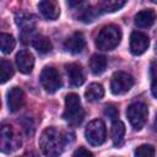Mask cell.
Returning <instances> with one entry per match:
<instances>
[{"mask_svg":"<svg viewBox=\"0 0 157 157\" xmlns=\"http://www.w3.org/2000/svg\"><path fill=\"white\" fill-rule=\"evenodd\" d=\"M104 114H105L110 120L115 121V120H118L119 112H118V109H117L113 104H107V105L104 107Z\"/></svg>","mask_w":157,"mask_h":157,"instance_id":"cell-26","label":"cell"},{"mask_svg":"<svg viewBox=\"0 0 157 157\" xmlns=\"http://www.w3.org/2000/svg\"><path fill=\"white\" fill-rule=\"evenodd\" d=\"M125 135V125L123 121L120 120H115L112 124V129H110V136H112V141L115 146H119L123 142Z\"/></svg>","mask_w":157,"mask_h":157,"instance_id":"cell-18","label":"cell"},{"mask_svg":"<svg viewBox=\"0 0 157 157\" xmlns=\"http://www.w3.org/2000/svg\"><path fill=\"white\" fill-rule=\"evenodd\" d=\"M153 130L157 131V113H156V117H155V120H153V125H152Z\"/></svg>","mask_w":157,"mask_h":157,"instance_id":"cell-30","label":"cell"},{"mask_svg":"<svg viewBox=\"0 0 157 157\" xmlns=\"http://www.w3.org/2000/svg\"><path fill=\"white\" fill-rule=\"evenodd\" d=\"M40 85L48 93H54L61 87V77L56 69L52 66H45L39 76Z\"/></svg>","mask_w":157,"mask_h":157,"instance_id":"cell-6","label":"cell"},{"mask_svg":"<svg viewBox=\"0 0 157 157\" xmlns=\"http://www.w3.org/2000/svg\"><path fill=\"white\" fill-rule=\"evenodd\" d=\"M15 22H16V25L20 28H22V31H26V29L34 28L36 20H34V16L33 15H31L28 12H25V11H21V12H17L16 13Z\"/></svg>","mask_w":157,"mask_h":157,"instance_id":"cell-17","label":"cell"},{"mask_svg":"<svg viewBox=\"0 0 157 157\" xmlns=\"http://www.w3.org/2000/svg\"><path fill=\"white\" fill-rule=\"evenodd\" d=\"M66 141V132L49 126L40 134L39 147L45 157H59L64 151Z\"/></svg>","mask_w":157,"mask_h":157,"instance_id":"cell-1","label":"cell"},{"mask_svg":"<svg viewBox=\"0 0 157 157\" xmlns=\"http://www.w3.org/2000/svg\"><path fill=\"white\" fill-rule=\"evenodd\" d=\"M98 13H99L98 10H93V9H91V7H87V9L82 10V12L80 13L78 18H80L82 22L88 23V22H92V21L96 18V16H97Z\"/></svg>","mask_w":157,"mask_h":157,"instance_id":"cell-25","label":"cell"},{"mask_svg":"<svg viewBox=\"0 0 157 157\" xmlns=\"http://www.w3.org/2000/svg\"><path fill=\"white\" fill-rule=\"evenodd\" d=\"M151 91H152V94L157 98V77L153 78V81L151 83Z\"/></svg>","mask_w":157,"mask_h":157,"instance_id":"cell-29","label":"cell"},{"mask_svg":"<svg viewBox=\"0 0 157 157\" xmlns=\"http://www.w3.org/2000/svg\"><path fill=\"white\" fill-rule=\"evenodd\" d=\"M103 96H104V88H103V86L99 85V83H96V82L94 83H91L87 87L86 92H85V97L90 102L99 101V99L103 98Z\"/></svg>","mask_w":157,"mask_h":157,"instance_id":"cell-19","label":"cell"},{"mask_svg":"<svg viewBox=\"0 0 157 157\" xmlns=\"http://www.w3.org/2000/svg\"><path fill=\"white\" fill-rule=\"evenodd\" d=\"M25 103V94L23 91L15 86L12 88H10V91L7 92V107L10 112H17Z\"/></svg>","mask_w":157,"mask_h":157,"instance_id":"cell-13","label":"cell"},{"mask_svg":"<svg viewBox=\"0 0 157 157\" xmlns=\"http://www.w3.org/2000/svg\"><path fill=\"white\" fill-rule=\"evenodd\" d=\"M15 38L9 34V33H1L0 34V48H1V52L5 53V54H9L15 48Z\"/></svg>","mask_w":157,"mask_h":157,"instance_id":"cell-22","label":"cell"},{"mask_svg":"<svg viewBox=\"0 0 157 157\" xmlns=\"http://www.w3.org/2000/svg\"><path fill=\"white\" fill-rule=\"evenodd\" d=\"M63 118L72 126H77L82 123L85 118V110L81 105L78 94L69 93L65 97V109L63 113Z\"/></svg>","mask_w":157,"mask_h":157,"instance_id":"cell-2","label":"cell"},{"mask_svg":"<svg viewBox=\"0 0 157 157\" xmlns=\"http://www.w3.org/2000/svg\"><path fill=\"white\" fill-rule=\"evenodd\" d=\"M12 76H13V67H12L11 63L5 60V59H1V61H0V78H1V83H5L6 81H9Z\"/></svg>","mask_w":157,"mask_h":157,"instance_id":"cell-23","label":"cell"},{"mask_svg":"<svg viewBox=\"0 0 157 157\" xmlns=\"http://www.w3.org/2000/svg\"><path fill=\"white\" fill-rule=\"evenodd\" d=\"M134 86V77L124 71H118L113 74L110 80V91L115 96L124 94L130 91V88Z\"/></svg>","mask_w":157,"mask_h":157,"instance_id":"cell-7","label":"cell"},{"mask_svg":"<svg viewBox=\"0 0 157 157\" xmlns=\"http://www.w3.org/2000/svg\"><path fill=\"white\" fill-rule=\"evenodd\" d=\"M32 44L37 49V52H39L40 54H47L52 50V43H50L49 38L45 36H42V34L36 36Z\"/></svg>","mask_w":157,"mask_h":157,"instance_id":"cell-20","label":"cell"},{"mask_svg":"<svg viewBox=\"0 0 157 157\" xmlns=\"http://www.w3.org/2000/svg\"><path fill=\"white\" fill-rule=\"evenodd\" d=\"M156 48H157V39H156Z\"/></svg>","mask_w":157,"mask_h":157,"instance_id":"cell-31","label":"cell"},{"mask_svg":"<svg viewBox=\"0 0 157 157\" xmlns=\"http://www.w3.org/2000/svg\"><path fill=\"white\" fill-rule=\"evenodd\" d=\"M38 10L40 15L50 21H54L59 17L60 15V7L59 4L54 0H43L38 4Z\"/></svg>","mask_w":157,"mask_h":157,"instance_id":"cell-10","label":"cell"},{"mask_svg":"<svg viewBox=\"0 0 157 157\" xmlns=\"http://www.w3.org/2000/svg\"><path fill=\"white\" fill-rule=\"evenodd\" d=\"M72 157H93V155L91 151L86 150L85 147H78L77 150H75Z\"/></svg>","mask_w":157,"mask_h":157,"instance_id":"cell-27","label":"cell"},{"mask_svg":"<svg viewBox=\"0 0 157 157\" xmlns=\"http://www.w3.org/2000/svg\"><path fill=\"white\" fill-rule=\"evenodd\" d=\"M125 4L124 0H104L99 4V9L102 12H114L120 10Z\"/></svg>","mask_w":157,"mask_h":157,"instance_id":"cell-21","label":"cell"},{"mask_svg":"<svg viewBox=\"0 0 157 157\" xmlns=\"http://www.w3.org/2000/svg\"><path fill=\"white\" fill-rule=\"evenodd\" d=\"M147 115H148L147 105L141 102H135V103L130 104L126 109L128 120L135 130L142 129V126L147 121Z\"/></svg>","mask_w":157,"mask_h":157,"instance_id":"cell-4","label":"cell"},{"mask_svg":"<svg viewBox=\"0 0 157 157\" xmlns=\"http://www.w3.org/2000/svg\"><path fill=\"white\" fill-rule=\"evenodd\" d=\"M156 21V13L151 9L141 10L135 15V25L140 28L151 27Z\"/></svg>","mask_w":157,"mask_h":157,"instance_id":"cell-14","label":"cell"},{"mask_svg":"<svg viewBox=\"0 0 157 157\" xmlns=\"http://www.w3.org/2000/svg\"><path fill=\"white\" fill-rule=\"evenodd\" d=\"M85 137L92 146H99L105 141L107 130L103 120L96 119L88 123L85 129Z\"/></svg>","mask_w":157,"mask_h":157,"instance_id":"cell-5","label":"cell"},{"mask_svg":"<svg viewBox=\"0 0 157 157\" xmlns=\"http://www.w3.org/2000/svg\"><path fill=\"white\" fill-rule=\"evenodd\" d=\"M150 45V38L139 31H135L130 36V52L134 55L144 54Z\"/></svg>","mask_w":157,"mask_h":157,"instance_id":"cell-8","label":"cell"},{"mask_svg":"<svg viewBox=\"0 0 157 157\" xmlns=\"http://www.w3.org/2000/svg\"><path fill=\"white\" fill-rule=\"evenodd\" d=\"M121 40V31L115 25L104 26L97 38H96V47L101 50H113L118 47Z\"/></svg>","mask_w":157,"mask_h":157,"instance_id":"cell-3","label":"cell"},{"mask_svg":"<svg viewBox=\"0 0 157 157\" xmlns=\"http://www.w3.org/2000/svg\"><path fill=\"white\" fill-rule=\"evenodd\" d=\"M15 137L12 132V128L10 125H2L1 128V150L2 152H10L12 148H16L13 145Z\"/></svg>","mask_w":157,"mask_h":157,"instance_id":"cell-15","label":"cell"},{"mask_svg":"<svg viewBox=\"0 0 157 157\" xmlns=\"http://www.w3.org/2000/svg\"><path fill=\"white\" fill-rule=\"evenodd\" d=\"M16 65L17 69L22 72V74H31L34 66V58L32 55V53H29L28 50H21L17 53L16 55Z\"/></svg>","mask_w":157,"mask_h":157,"instance_id":"cell-11","label":"cell"},{"mask_svg":"<svg viewBox=\"0 0 157 157\" xmlns=\"http://www.w3.org/2000/svg\"><path fill=\"white\" fill-rule=\"evenodd\" d=\"M155 147L148 144H144L135 150V157H155Z\"/></svg>","mask_w":157,"mask_h":157,"instance_id":"cell-24","label":"cell"},{"mask_svg":"<svg viewBox=\"0 0 157 157\" xmlns=\"http://www.w3.org/2000/svg\"><path fill=\"white\" fill-rule=\"evenodd\" d=\"M151 75L153 78L157 77V60H155L152 64H151Z\"/></svg>","mask_w":157,"mask_h":157,"instance_id":"cell-28","label":"cell"},{"mask_svg":"<svg viewBox=\"0 0 157 157\" xmlns=\"http://www.w3.org/2000/svg\"><path fill=\"white\" fill-rule=\"evenodd\" d=\"M85 44H86V42H85L83 34L81 32H74L64 42V48L66 52H69L71 54H78L85 48Z\"/></svg>","mask_w":157,"mask_h":157,"instance_id":"cell-9","label":"cell"},{"mask_svg":"<svg viewBox=\"0 0 157 157\" xmlns=\"http://www.w3.org/2000/svg\"><path fill=\"white\" fill-rule=\"evenodd\" d=\"M65 69H66L69 81L72 86L78 87L85 82V72H83V69L80 64L71 63V64H67L65 66Z\"/></svg>","mask_w":157,"mask_h":157,"instance_id":"cell-12","label":"cell"},{"mask_svg":"<svg viewBox=\"0 0 157 157\" xmlns=\"http://www.w3.org/2000/svg\"><path fill=\"white\" fill-rule=\"evenodd\" d=\"M90 70L93 75H101L107 67V58L101 54H93L90 59Z\"/></svg>","mask_w":157,"mask_h":157,"instance_id":"cell-16","label":"cell"}]
</instances>
